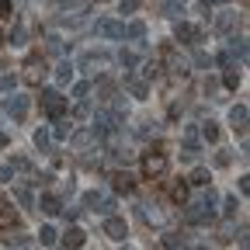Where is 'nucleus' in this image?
I'll use <instances>...</instances> for the list:
<instances>
[{
    "instance_id": "nucleus-1",
    "label": "nucleus",
    "mask_w": 250,
    "mask_h": 250,
    "mask_svg": "<svg viewBox=\"0 0 250 250\" xmlns=\"http://www.w3.org/2000/svg\"><path fill=\"white\" fill-rule=\"evenodd\" d=\"M215 191H212V188H208V191L195 202V205H188L184 208V223H191V226H205V223H212V219H215Z\"/></svg>"
},
{
    "instance_id": "nucleus-2",
    "label": "nucleus",
    "mask_w": 250,
    "mask_h": 250,
    "mask_svg": "<svg viewBox=\"0 0 250 250\" xmlns=\"http://www.w3.org/2000/svg\"><path fill=\"white\" fill-rule=\"evenodd\" d=\"M42 77H45V56H42V52H31V56L24 59V73H21V80H24L28 87H39Z\"/></svg>"
},
{
    "instance_id": "nucleus-3",
    "label": "nucleus",
    "mask_w": 250,
    "mask_h": 250,
    "mask_svg": "<svg viewBox=\"0 0 250 250\" xmlns=\"http://www.w3.org/2000/svg\"><path fill=\"white\" fill-rule=\"evenodd\" d=\"M160 59L167 62V70H170L174 77H188V70H191V62H188V59H184L170 42H164V45H160Z\"/></svg>"
},
{
    "instance_id": "nucleus-4",
    "label": "nucleus",
    "mask_w": 250,
    "mask_h": 250,
    "mask_svg": "<svg viewBox=\"0 0 250 250\" xmlns=\"http://www.w3.org/2000/svg\"><path fill=\"white\" fill-rule=\"evenodd\" d=\"M39 104H42V111L49 118H62V115H66V98H62L59 90H42L39 94Z\"/></svg>"
},
{
    "instance_id": "nucleus-5",
    "label": "nucleus",
    "mask_w": 250,
    "mask_h": 250,
    "mask_svg": "<svg viewBox=\"0 0 250 250\" xmlns=\"http://www.w3.org/2000/svg\"><path fill=\"white\" fill-rule=\"evenodd\" d=\"M164 170H167V156L160 153V146H156V149H149L143 156V174L146 177H164Z\"/></svg>"
},
{
    "instance_id": "nucleus-6",
    "label": "nucleus",
    "mask_w": 250,
    "mask_h": 250,
    "mask_svg": "<svg viewBox=\"0 0 250 250\" xmlns=\"http://www.w3.org/2000/svg\"><path fill=\"white\" fill-rule=\"evenodd\" d=\"M4 111H7V118L24 122V115H28V98H24V94H11V98H4Z\"/></svg>"
},
{
    "instance_id": "nucleus-7",
    "label": "nucleus",
    "mask_w": 250,
    "mask_h": 250,
    "mask_svg": "<svg viewBox=\"0 0 250 250\" xmlns=\"http://www.w3.org/2000/svg\"><path fill=\"white\" fill-rule=\"evenodd\" d=\"M174 39H177V42H188V45H198L205 35H202V28L188 24V21H177V28H174Z\"/></svg>"
},
{
    "instance_id": "nucleus-8",
    "label": "nucleus",
    "mask_w": 250,
    "mask_h": 250,
    "mask_svg": "<svg viewBox=\"0 0 250 250\" xmlns=\"http://www.w3.org/2000/svg\"><path fill=\"white\" fill-rule=\"evenodd\" d=\"M104 236H111V240H125L129 236V226H125V219H118V215H108L104 219Z\"/></svg>"
},
{
    "instance_id": "nucleus-9",
    "label": "nucleus",
    "mask_w": 250,
    "mask_h": 250,
    "mask_svg": "<svg viewBox=\"0 0 250 250\" xmlns=\"http://www.w3.org/2000/svg\"><path fill=\"white\" fill-rule=\"evenodd\" d=\"M98 31L101 39H125V24H118V21H111V18H104V21H98Z\"/></svg>"
},
{
    "instance_id": "nucleus-10",
    "label": "nucleus",
    "mask_w": 250,
    "mask_h": 250,
    "mask_svg": "<svg viewBox=\"0 0 250 250\" xmlns=\"http://www.w3.org/2000/svg\"><path fill=\"white\" fill-rule=\"evenodd\" d=\"M125 90H129L132 98H139V101H143V98H149V83H146L143 77H132V73L125 77Z\"/></svg>"
},
{
    "instance_id": "nucleus-11",
    "label": "nucleus",
    "mask_w": 250,
    "mask_h": 250,
    "mask_svg": "<svg viewBox=\"0 0 250 250\" xmlns=\"http://www.w3.org/2000/svg\"><path fill=\"white\" fill-rule=\"evenodd\" d=\"M111 56L108 52H83L80 56V70H94V66H108Z\"/></svg>"
},
{
    "instance_id": "nucleus-12",
    "label": "nucleus",
    "mask_w": 250,
    "mask_h": 250,
    "mask_svg": "<svg viewBox=\"0 0 250 250\" xmlns=\"http://www.w3.org/2000/svg\"><path fill=\"white\" fill-rule=\"evenodd\" d=\"M247 118H250V111H247V104H236V108H229V125L243 136L247 132Z\"/></svg>"
},
{
    "instance_id": "nucleus-13",
    "label": "nucleus",
    "mask_w": 250,
    "mask_h": 250,
    "mask_svg": "<svg viewBox=\"0 0 250 250\" xmlns=\"http://www.w3.org/2000/svg\"><path fill=\"white\" fill-rule=\"evenodd\" d=\"M111 188H115V191H125V195H129L132 188H136V181H132L129 170H118V174H111Z\"/></svg>"
},
{
    "instance_id": "nucleus-14",
    "label": "nucleus",
    "mask_w": 250,
    "mask_h": 250,
    "mask_svg": "<svg viewBox=\"0 0 250 250\" xmlns=\"http://www.w3.org/2000/svg\"><path fill=\"white\" fill-rule=\"evenodd\" d=\"M83 240H87V233H83L80 226H70V229H66V236H62L66 250H80V247H83Z\"/></svg>"
},
{
    "instance_id": "nucleus-15",
    "label": "nucleus",
    "mask_w": 250,
    "mask_h": 250,
    "mask_svg": "<svg viewBox=\"0 0 250 250\" xmlns=\"http://www.w3.org/2000/svg\"><path fill=\"white\" fill-rule=\"evenodd\" d=\"M35 208H42L45 215H59L62 212V202L56 195H42V202H35Z\"/></svg>"
},
{
    "instance_id": "nucleus-16",
    "label": "nucleus",
    "mask_w": 250,
    "mask_h": 250,
    "mask_svg": "<svg viewBox=\"0 0 250 250\" xmlns=\"http://www.w3.org/2000/svg\"><path fill=\"white\" fill-rule=\"evenodd\" d=\"M49 136H52V139H59V143H62V139H70V136H73V122L56 118V125H52V132H49Z\"/></svg>"
},
{
    "instance_id": "nucleus-17",
    "label": "nucleus",
    "mask_w": 250,
    "mask_h": 250,
    "mask_svg": "<svg viewBox=\"0 0 250 250\" xmlns=\"http://www.w3.org/2000/svg\"><path fill=\"white\" fill-rule=\"evenodd\" d=\"M14 226V208H11V202L0 195V229H11Z\"/></svg>"
},
{
    "instance_id": "nucleus-18",
    "label": "nucleus",
    "mask_w": 250,
    "mask_h": 250,
    "mask_svg": "<svg viewBox=\"0 0 250 250\" xmlns=\"http://www.w3.org/2000/svg\"><path fill=\"white\" fill-rule=\"evenodd\" d=\"M226 52L243 62V59H247V39H243V35H240V39H229V42H226Z\"/></svg>"
},
{
    "instance_id": "nucleus-19",
    "label": "nucleus",
    "mask_w": 250,
    "mask_h": 250,
    "mask_svg": "<svg viewBox=\"0 0 250 250\" xmlns=\"http://www.w3.org/2000/svg\"><path fill=\"white\" fill-rule=\"evenodd\" d=\"M212 24H215V31H223V35H226V31L236 24V14H233V11H223V14H219Z\"/></svg>"
},
{
    "instance_id": "nucleus-20",
    "label": "nucleus",
    "mask_w": 250,
    "mask_h": 250,
    "mask_svg": "<svg viewBox=\"0 0 250 250\" xmlns=\"http://www.w3.org/2000/svg\"><path fill=\"white\" fill-rule=\"evenodd\" d=\"M4 42H11L14 49H21V45L28 42V31H24L21 24H14V28H11V35H4Z\"/></svg>"
},
{
    "instance_id": "nucleus-21",
    "label": "nucleus",
    "mask_w": 250,
    "mask_h": 250,
    "mask_svg": "<svg viewBox=\"0 0 250 250\" xmlns=\"http://www.w3.org/2000/svg\"><path fill=\"white\" fill-rule=\"evenodd\" d=\"M160 11H164V18H170V21H181V14H184V4H181V0H167V4H164Z\"/></svg>"
},
{
    "instance_id": "nucleus-22",
    "label": "nucleus",
    "mask_w": 250,
    "mask_h": 250,
    "mask_svg": "<svg viewBox=\"0 0 250 250\" xmlns=\"http://www.w3.org/2000/svg\"><path fill=\"white\" fill-rule=\"evenodd\" d=\"M14 202H18L21 208H35V195H31L28 188H18V191H14Z\"/></svg>"
},
{
    "instance_id": "nucleus-23",
    "label": "nucleus",
    "mask_w": 250,
    "mask_h": 250,
    "mask_svg": "<svg viewBox=\"0 0 250 250\" xmlns=\"http://www.w3.org/2000/svg\"><path fill=\"white\" fill-rule=\"evenodd\" d=\"M56 80H59L62 87H66V83L73 80V66H70V62H66V59H62V62H59V66H56Z\"/></svg>"
},
{
    "instance_id": "nucleus-24",
    "label": "nucleus",
    "mask_w": 250,
    "mask_h": 250,
    "mask_svg": "<svg viewBox=\"0 0 250 250\" xmlns=\"http://www.w3.org/2000/svg\"><path fill=\"white\" fill-rule=\"evenodd\" d=\"M146 35V24L143 21H132V24H125V39H132V42H139Z\"/></svg>"
},
{
    "instance_id": "nucleus-25",
    "label": "nucleus",
    "mask_w": 250,
    "mask_h": 250,
    "mask_svg": "<svg viewBox=\"0 0 250 250\" xmlns=\"http://www.w3.org/2000/svg\"><path fill=\"white\" fill-rule=\"evenodd\" d=\"M208 181H212V174H208L205 167H195V170H191V177H188V184H198V188H205Z\"/></svg>"
},
{
    "instance_id": "nucleus-26",
    "label": "nucleus",
    "mask_w": 250,
    "mask_h": 250,
    "mask_svg": "<svg viewBox=\"0 0 250 250\" xmlns=\"http://www.w3.org/2000/svg\"><path fill=\"white\" fill-rule=\"evenodd\" d=\"M170 198L181 202V205L188 202V184H184V181H174V184H170Z\"/></svg>"
},
{
    "instance_id": "nucleus-27",
    "label": "nucleus",
    "mask_w": 250,
    "mask_h": 250,
    "mask_svg": "<svg viewBox=\"0 0 250 250\" xmlns=\"http://www.w3.org/2000/svg\"><path fill=\"white\" fill-rule=\"evenodd\" d=\"M202 139H205V143H219V125H215V122H205V125H202Z\"/></svg>"
},
{
    "instance_id": "nucleus-28",
    "label": "nucleus",
    "mask_w": 250,
    "mask_h": 250,
    "mask_svg": "<svg viewBox=\"0 0 250 250\" xmlns=\"http://www.w3.org/2000/svg\"><path fill=\"white\" fill-rule=\"evenodd\" d=\"M215 240H219V243H229V240H233V219H226V223H223V226H219V233H215Z\"/></svg>"
},
{
    "instance_id": "nucleus-29",
    "label": "nucleus",
    "mask_w": 250,
    "mask_h": 250,
    "mask_svg": "<svg viewBox=\"0 0 250 250\" xmlns=\"http://www.w3.org/2000/svg\"><path fill=\"white\" fill-rule=\"evenodd\" d=\"M45 52H49V56H59V52H62V39H59V35H49V39H45Z\"/></svg>"
},
{
    "instance_id": "nucleus-30",
    "label": "nucleus",
    "mask_w": 250,
    "mask_h": 250,
    "mask_svg": "<svg viewBox=\"0 0 250 250\" xmlns=\"http://www.w3.org/2000/svg\"><path fill=\"white\" fill-rule=\"evenodd\" d=\"M223 83H226L229 90H236V87H240V70H236V66H229V70H226V77H223Z\"/></svg>"
},
{
    "instance_id": "nucleus-31",
    "label": "nucleus",
    "mask_w": 250,
    "mask_h": 250,
    "mask_svg": "<svg viewBox=\"0 0 250 250\" xmlns=\"http://www.w3.org/2000/svg\"><path fill=\"white\" fill-rule=\"evenodd\" d=\"M49 143H52V136H49L45 129H39V132H35V149H42V153H49Z\"/></svg>"
},
{
    "instance_id": "nucleus-32",
    "label": "nucleus",
    "mask_w": 250,
    "mask_h": 250,
    "mask_svg": "<svg viewBox=\"0 0 250 250\" xmlns=\"http://www.w3.org/2000/svg\"><path fill=\"white\" fill-rule=\"evenodd\" d=\"M98 212L108 219V215H115V198H108V195H101V202H98Z\"/></svg>"
},
{
    "instance_id": "nucleus-33",
    "label": "nucleus",
    "mask_w": 250,
    "mask_h": 250,
    "mask_svg": "<svg viewBox=\"0 0 250 250\" xmlns=\"http://www.w3.org/2000/svg\"><path fill=\"white\" fill-rule=\"evenodd\" d=\"M39 243H42V247H52V243H56V229H52V226H42V229H39Z\"/></svg>"
},
{
    "instance_id": "nucleus-34",
    "label": "nucleus",
    "mask_w": 250,
    "mask_h": 250,
    "mask_svg": "<svg viewBox=\"0 0 250 250\" xmlns=\"http://www.w3.org/2000/svg\"><path fill=\"white\" fill-rule=\"evenodd\" d=\"M160 70H164L160 62H153V59H149L146 66H143V77H146V80H156V77H160Z\"/></svg>"
},
{
    "instance_id": "nucleus-35",
    "label": "nucleus",
    "mask_w": 250,
    "mask_h": 250,
    "mask_svg": "<svg viewBox=\"0 0 250 250\" xmlns=\"http://www.w3.org/2000/svg\"><path fill=\"white\" fill-rule=\"evenodd\" d=\"M87 94H90V83H87V80L73 83V98H77V101H87Z\"/></svg>"
},
{
    "instance_id": "nucleus-36",
    "label": "nucleus",
    "mask_w": 250,
    "mask_h": 250,
    "mask_svg": "<svg viewBox=\"0 0 250 250\" xmlns=\"http://www.w3.org/2000/svg\"><path fill=\"white\" fill-rule=\"evenodd\" d=\"M90 139H94V132H87V129H83V132H73V146H77V149H83Z\"/></svg>"
},
{
    "instance_id": "nucleus-37",
    "label": "nucleus",
    "mask_w": 250,
    "mask_h": 250,
    "mask_svg": "<svg viewBox=\"0 0 250 250\" xmlns=\"http://www.w3.org/2000/svg\"><path fill=\"white\" fill-rule=\"evenodd\" d=\"M14 87H18V80H14L11 73H0V90H4V94H11Z\"/></svg>"
},
{
    "instance_id": "nucleus-38",
    "label": "nucleus",
    "mask_w": 250,
    "mask_h": 250,
    "mask_svg": "<svg viewBox=\"0 0 250 250\" xmlns=\"http://www.w3.org/2000/svg\"><path fill=\"white\" fill-rule=\"evenodd\" d=\"M181 247V236L177 233H164V250H177Z\"/></svg>"
},
{
    "instance_id": "nucleus-39",
    "label": "nucleus",
    "mask_w": 250,
    "mask_h": 250,
    "mask_svg": "<svg viewBox=\"0 0 250 250\" xmlns=\"http://www.w3.org/2000/svg\"><path fill=\"white\" fill-rule=\"evenodd\" d=\"M118 11H122V14H132V11H139V0H118Z\"/></svg>"
},
{
    "instance_id": "nucleus-40",
    "label": "nucleus",
    "mask_w": 250,
    "mask_h": 250,
    "mask_svg": "<svg viewBox=\"0 0 250 250\" xmlns=\"http://www.w3.org/2000/svg\"><path fill=\"white\" fill-rule=\"evenodd\" d=\"M195 66H198V70H212V59H208L205 52H195Z\"/></svg>"
},
{
    "instance_id": "nucleus-41",
    "label": "nucleus",
    "mask_w": 250,
    "mask_h": 250,
    "mask_svg": "<svg viewBox=\"0 0 250 250\" xmlns=\"http://www.w3.org/2000/svg\"><path fill=\"white\" fill-rule=\"evenodd\" d=\"M98 202H101V191H87L83 195V205L87 208H98Z\"/></svg>"
},
{
    "instance_id": "nucleus-42",
    "label": "nucleus",
    "mask_w": 250,
    "mask_h": 250,
    "mask_svg": "<svg viewBox=\"0 0 250 250\" xmlns=\"http://www.w3.org/2000/svg\"><path fill=\"white\" fill-rule=\"evenodd\" d=\"M11 167H14V170H31V160H28V156H14Z\"/></svg>"
},
{
    "instance_id": "nucleus-43",
    "label": "nucleus",
    "mask_w": 250,
    "mask_h": 250,
    "mask_svg": "<svg viewBox=\"0 0 250 250\" xmlns=\"http://www.w3.org/2000/svg\"><path fill=\"white\" fill-rule=\"evenodd\" d=\"M229 160H233L229 149H219V153H215V167H229Z\"/></svg>"
},
{
    "instance_id": "nucleus-44",
    "label": "nucleus",
    "mask_w": 250,
    "mask_h": 250,
    "mask_svg": "<svg viewBox=\"0 0 250 250\" xmlns=\"http://www.w3.org/2000/svg\"><path fill=\"white\" fill-rule=\"evenodd\" d=\"M87 115H90V104H87V101H80V104L73 108V118L80 122V118H87Z\"/></svg>"
},
{
    "instance_id": "nucleus-45",
    "label": "nucleus",
    "mask_w": 250,
    "mask_h": 250,
    "mask_svg": "<svg viewBox=\"0 0 250 250\" xmlns=\"http://www.w3.org/2000/svg\"><path fill=\"white\" fill-rule=\"evenodd\" d=\"M11 177H14V167L11 164H0V184H7Z\"/></svg>"
},
{
    "instance_id": "nucleus-46",
    "label": "nucleus",
    "mask_w": 250,
    "mask_h": 250,
    "mask_svg": "<svg viewBox=\"0 0 250 250\" xmlns=\"http://www.w3.org/2000/svg\"><path fill=\"white\" fill-rule=\"evenodd\" d=\"M118 62H122V66H136V56L122 49V52H118Z\"/></svg>"
},
{
    "instance_id": "nucleus-47",
    "label": "nucleus",
    "mask_w": 250,
    "mask_h": 250,
    "mask_svg": "<svg viewBox=\"0 0 250 250\" xmlns=\"http://www.w3.org/2000/svg\"><path fill=\"white\" fill-rule=\"evenodd\" d=\"M223 212H226V219H233V215H236V195H229V198H226V208H223Z\"/></svg>"
},
{
    "instance_id": "nucleus-48",
    "label": "nucleus",
    "mask_w": 250,
    "mask_h": 250,
    "mask_svg": "<svg viewBox=\"0 0 250 250\" xmlns=\"http://www.w3.org/2000/svg\"><path fill=\"white\" fill-rule=\"evenodd\" d=\"M62 7H66V11H70V7H73V11H83L87 0H62Z\"/></svg>"
},
{
    "instance_id": "nucleus-49",
    "label": "nucleus",
    "mask_w": 250,
    "mask_h": 250,
    "mask_svg": "<svg viewBox=\"0 0 250 250\" xmlns=\"http://www.w3.org/2000/svg\"><path fill=\"white\" fill-rule=\"evenodd\" d=\"M7 243H14V247H24V243H28V236H24V233H11V236H7Z\"/></svg>"
},
{
    "instance_id": "nucleus-50",
    "label": "nucleus",
    "mask_w": 250,
    "mask_h": 250,
    "mask_svg": "<svg viewBox=\"0 0 250 250\" xmlns=\"http://www.w3.org/2000/svg\"><path fill=\"white\" fill-rule=\"evenodd\" d=\"M11 18V0H0V21Z\"/></svg>"
},
{
    "instance_id": "nucleus-51",
    "label": "nucleus",
    "mask_w": 250,
    "mask_h": 250,
    "mask_svg": "<svg viewBox=\"0 0 250 250\" xmlns=\"http://www.w3.org/2000/svg\"><path fill=\"white\" fill-rule=\"evenodd\" d=\"M215 90H219V83H215V80H205V94H208V98H212Z\"/></svg>"
},
{
    "instance_id": "nucleus-52",
    "label": "nucleus",
    "mask_w": 250,
    "mask_h": 250,
    "mask_svg": "<svg viewBox=\"0 0 250 250\" xmlns=\"http://www.w3.org/2000/svg\"><path fill=\"white\" fill-rule=\"evenodd\" d=\"M0 146H7V132H0Z\"/></svg>"
},
{
    "instance_id": "nucleus-53",
    "label": "nucleus",
    "mask_w": 250,
    "mask_h": 250,
    "mask_svg": "<svg viewBox=\"0 0 250 250\" xmlns=\"http://www.w3.org/2000/svg\"><path fill=\"white\" fill-rule=\"evenodd\" d=\"M0 45H4V31H0Z\"/></svg>"
},
{
    "instance_id": "nucleus-54",
    "label": "nucleus",
    "mask_w": 250,
    "mask_h": 250,
    "mask_svg": "<svg viewBox=\"0 0 250 250\" xmlns=\"http://www.w3.org/2000/svg\"><path fill=\"white\" fill-rule=\"evenodd\" d=\"M98 4H108V0H98Z\"/></svg>"
},
{
    "instance_id": "nucleus-55",
    "label": "nucleus",
    "mask_w": 250,
    "mask_h": 250,
    "mask_svg": "<svg viewBox=\"0 0 250 250\" xmlns=\"http://www.w3.org/2000/svg\"><path fill=\"white\" fill-rule=\"evenodd\" d=\"M177 250H188V247H177Z\"/></svg>"
},
{
    "instance_id": "nucleus-56",
    "label": "nucleus",
    "mask_w": 250,
    "mask_h": 250,
    "mask_svg": "<svg viewBox=\"0 0 250 250\" xmlns=\"http://www.w3.org/2000/svg\"><path fill=\"white\" fill-rule=\"evenodd\" d=\"M0 70H4V62H0Z\"/></svg>"
},
{
    "instance_id": "nucleus-57",
    "label": "nucleus",
    "mask_w": 250,
    "mask_h": 250,
    "mask_svg": "<svg viewBox=\"0 0 250 250\" xmlns=\"http://www.w3.org/2000/svg\"><path fill=\"white\" fill-rule=\"evenodd\" d=\"M125 250H132V247H125Z\"/></svg>"
},
{
    "instance_id": "nucleus-58",
    "label": "nucleus",
    "mask_w": 250,
    "mask_h": 250,
    "mask_svg": "<svg viewBox=\"0 0 250 250\" xmlns=\"http://www.w3.org/2000/svg\"><path fill=\"white\" fill-rule=\"evenodd\" d=\"M181 4H184V0H181Z\"/></svg>"
}]
</instances>
